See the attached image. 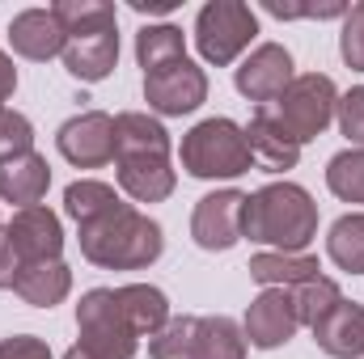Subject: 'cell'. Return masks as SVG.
Listing matches in <instances>:
<instances>
[{"mask_svg":"<svg viewBox=\"0 0 364 359\" xmlns=\"http://www.w3.org/2000/svg\"><path fill=\"white\" fill-rule=\"evenodd\" d=\"M170 321V300L161 287H93L77 304V330L93 359H132L144 334H157Z\"/></svg>","mask_w":364,"mask_h":359,"instance_id":"1","label":"cell"},{"mask_svg":"<svg viewBox=\"0 0 364 359\" xmlns=\"http://www.w3.org/2000/svg\"><path fill=\"white\" fill-rule=\"evenodd\" d=\"M114 165L119 186L136 203H161L174 194V165H170V131L140 110H123L114 118Z\"/></svg>","mask_w":364,"mask_h":359,"instance_id":"2","label":"cell"},{"mask_svg":"<svg viewBox=\"0 0 364 359\" xmlns=\"http://www.w3.org/2000/svg\"><path fill=\"white\" fill-rule=\"evenodd\" d=\"M242 237L275 245V254H305V245L318 237V203L296 182H272L246 194Z\"/></svg>","mask_w":364,"mask_h":359,"instance_id":"3","label":"cell"},{"mask_svg":"<svg viewBox=\"0 0 364 359\" xmlns=\"http://www.w3.org/2000/svg\"><path fill=\"white\" fill-rule=\"evenodd\" d=\"M81 228V254L90 258L93 267L106 270H140L153 267L166 250L161 224L149 220L144 211H136L132 203H114L110 211H102L90 224Z\"/></svg>","mask_w":364,"mask_h":359,"instance_id":"4","label":"cell"},{"mask_svg":"<svg viewBox=\"0 0 364 359\" xmlns=\"http://www.w3.org/2000/svg\"><path fill=\"white\" fill-rule=\"evenodd\" d=\"M64 26V68L77 81H106L119 64V17L110 0H60L51 9Z\"/></svg>","mask_w":364,"mask_h":359,"instance_id":"5","label":"cell"},{"mask_svg":"<svg viewBox=\"0 0 364 359\" xmlns=\"http://www.w3.org/2000/svg\"><path fill=\"white\" fill-rule=\"evenodd\" d=\"M250 144H246V127H237L233 118H203L182 136V170L191 178H242L250 174Z\"/></svg>","mask_w":364,"mask_h":359,"instance_id":"6","label":"cell"},{"mask_svg":"<svg viewBox=\"0 0 364 359\" xmlns=\"http://www.w3.org/2000/svg\"><path fill=\"white\" fill-rule=\"evenodd\" d=\"M335 106H339L335 81L322 77V72H305V77H292V85L279 93L267 110L284 123V131H288L296 144H309V140H318V136L331 127Z\"/></svg>","mask_w":364,"mask_h":359,"instance_id":"7","label":"cell"},{"mask_svg":"<svg viewBox=\"0 0 364 359\" xmlns=\"http://www.w3.org/2000/svg\"><path fill=\"white\" fill-rule=\"evenodd\" d=\"M255 34H259V17H255V9L242 4V0H212V4H203L199 17H195V47H199V55H203L208 64H216V68L233 64V60L250 47Z\"/></svg>","mask_w":364,"mask_h":359,"instance_id":"8","label":"cell"},{"mask_svg":"<svg viewBox=\"0 0 364 359\" xmlns=\"http://www.w3.org/2000/svg\"><path fill=\"white\" fill-rule=\"evenodd\" d=\"M144 101H149V110H157L166 118L191 114V110H199L208 101V77L186 55L182 60H170V64L144 72Z\"/></svg>","mask_w":364,"mask_h":359,"instance_id":"9","label":"cell"},{"mask_svg":"<svg viewBox=\"0 0 364 359\" xmlns=\"http://www.w3.org/2000/svg\"><path fill=\"white\" fill-rule=\"evenodd\" d=\"M242 211H246V194L242 190H212L195 203L191 216V237L199 250H233L242 241Z\"/></svg>","mask_w":364,"mask_h":359,"instance_id":"10","label":"cell"},{"mask_svg":"<svg viewBox=\"0 0 364 359\" xmlns=\"http://www.w3.org/2000/svg\"><path fill=\"white\" fill-rule=\"evenodd\" d=\"M64 161H73L77 170H97V165H110L114 161V118L102 114V110H85V114H73L60 136H55Z\"/></svg>","mask_w":364,"mask_h":359,"instance_id":"11","label":"cell"},{"mask_svg":"<svg viewBox=\"0 0 364 359\" xmlns=\"http://www.w3.org/2000/svg\"><path fill=\"white\" fill-rule=\"evenodd\" d=\"M4 241H9V250L17 254V263L30 267V263L60 258V250H64V228H60V216L38 203V207H21V211L9 220Z\"/></svg>","mask_w":364,"mask_h":359,"instance_id":"12","label":"cell"},{"mask_svg":"<svg viewBox=\"0 0 364 359\" xmlns=\"http://www.w3.org/2000/svg\"><path fill=\"white\" fill-rule=\"evenodd\" d=\"M296 326H301V321H296L292 292H288V287H263V292L250 300V309H246L242 334H246L250 347L275 351V347H284V343L296 334Z\"/></svg>","mask_w":364,"mask_h":359,"instance_id":"13","label":"cell"},{"mask_svg":"<svg viewBox=\"0 0 364 359\" xmlns=\"http://www.w3.org/2000/svg\"><path fill=\"white\" fill-rule=\"evenodd\" d=\"M233 85H237L242 97H250V101H259V106H272L275 97L292 85V55H288L279 43L255 47V51L242 60V68L233 72Z\"/></svg>","mask_w":364,"mask_h":359,"instance_id":"14","label":"cell"},{"mask_svg":"<svg viewBox=\"0 0 364 359\" xmlns=\"http://www.w3.org/2000/svg\"><path fill=\"white\" fill-rule=\"evenodd\" d=\"M246 144H250V161L263 174H284L301 161V144L284 131V123L275 118L267 106H259V114L246 127Z\"/></svg>","mask_w":364,"mask_h":359,"instance_id":"15","label":"cell"},{"mask_svg":"<svg viewBox=\"0 0 364 359\" xmlns=\"http://www.w3.org/2000/svg\"><path fill=\"white\" fill-rule=\"evenodd\" d=\"M9 43H13V51L21 60L43 64L51 55H64L68 38H64V26H60V17L51 9H26V13H17L9 21Z\"/></svg>","mask_w":364,"mask_h":359,"instance_id":"16","label":"cell"},{"mask_svg":"<svg viewBox=\"0 0 364 359\" xmlns=\"http://www.w3.org/2000/svg\"><path fill=\"white\" fill-rule=\"evenodd\" d=\"M314 343H318L331 359L364 355V304L339 300V304L314 326Z\"/></svg>","mask_w":364,"mask_h":359,"instance_id":"17","label":"cell"},{"mask_svg":"<svg viewBox=\"0 0 364 359\" xmlns=\"http://www.w3.org/2000/svg\"><path fill=\"white\" fill-rule=\"evenodd\" d=\"M51 186V165L38 153H21L0 161V199L17 203V207H38V199Z\"/></svg>","mask_w":364,"mask_h":359,"instance_id":"18","label":"cell"},{"mask_svg":"<svg viewBox=\"0 0 364 359\" xmlns=\"http://www.w3.org/2000/svg\"><path fill=\"white\" fill-rule=\"evenodd\" d=\"M13 292H17L26 304H34V309H55V304L73 292V270L64 267L60 258L30 263V267H21L17 283H13Z\"/></svg>","mask_w":364,"mask_h":359,"instance_id":"19","label":"cell"},{"mask_svg":"<svg viewBox=\"0 0 364 359\" xmlns=\"http://www.w3.org/2000/svg\"><path fill=\"white\" fill-rule=\"evenodd\" d=\"M186 359H246V334L233 317H199Z\"/></svg>","mask_w":364,"mask_h":359,"instance_id":"20","label":"cell"},{"mask_svg":"<svg viewBox=\"0 0 364 359\" xmlns=\"http://www.w3.org/2000/svg\"><path fill=\"white\" fill-rule=\"evenodd\" d=\"M318 275V258L309 254H255L250 258V279L263 287H301L305 279Z\"/></svg>","mask_w":364,"mask_h":359,"instance_id":"21","label":"cell"},{"mask_svg":"<svg viewBox=\"0 0 364 359\" xmlns=\"http://www.w3.org/2000/svg\"><path fill=\"white\" fill-rule=\"evenodd\" d=\"M326 254L339 270L364 275V211H348L326 233Z\"/></svg>","mask_w":364,"mask_h":359,"instance_id":"22","label":"cell"},{"mask_svg":"<svg viewBox=\"0 0 364 359\" xmlns=\"http://www.w3.org/2000/svg\"><path fill=\"white\" fill-rule=\"evenodd\" d=\"M182 55H186V38L178 26H144L136 34V60L144 72H153L170 60H182Z\"/></svg>","mask_w":364,"mask_h":359,"instance_id":"23","label":"cell"},{"mask_svg":"<svg viewBox=\"0 0 364 359\" xmlns=\"http://www.w3.org/2000/svg\"><path fill=\"white\" fill-rule=\"evenodd\" d=\"M343 300V292H339V283L335 279H326V275H314V279H305L301 287H292V304H296V321L301 326H318L335 304Z\"/></svg>","mask_w":364,"mask_h":359,"instance_id":"24","label":"cell"},{"mask_svg":"<svg viewBox=\"0 0 364 359\" xmlns=\"http://www.w3.org/2000/svg\"><path fill=\"white\" fill-rule=\"evenodd\" d=\"M114 203H123L119 194H114V186H106V182H73L68 190H64V211L77 220V224H90V220H97L102 211H110Z\"/></svg>","mask_w":364,"mask_h":359,"instance_id":"25","label":"cell"},{"mask_svg":"<svg viewBox=\"0 0 364 359\" xmlns=\"http://www.w3.org/2000/svg\"><path fill=\"white\" fill-rule=\"evenodd\" d=\"M326 186L343 203H364V148H343L326 165Z\"/></svg>","mask_w":364,"mask_h":359,"instance_id":"26","label":"cell"},{"mask_svg":"<svg viewBox=\"0 0 364 359\" xmlns=\"http://www.w3.org/2000/svg\"><path fill=\"white\" fill-rule=\"evenodd\" d=\"M199 317H170L157 334H149V355L153 359H186L191 355V334Z\"/></svg>","mask_w":364,"mask_h":359,"instance_id":"27","label":"cell"},{"mask_svg":"<svg viewBox=\"0 0 364 359\" xmlns=\"http://www.w3.org/2000/svg\"><path fill=\"white\" fill-rule=\"evenodd\" d=\"M21 153H34V127L26 114L0 106V161L21 157Z\"/></svg>","mask_w":364,"mask_h":359,"instance_id":"28","label":"cell"},{"mask_svg":"<svg viewBox=\"0 0 364 359\" xmlns=\"http://www.w3.org/2000/svg\"><path fill=\"white\" fill-rule=\"evenodd\" d=\"M339 55H343V64H348V68L364 72V0H360V4H352V9H348V17H343Z\"/></svg>","mask_w":364,"mask_h":359,"instance_id":"29","label":"cell"},{"mask_svg":"<svg viewBox=\"0 0 364 359\" xmlns=\"http://www.w3.org/2000/svg\"><path fill=\"white\" fill-rule=\"evenodd\" d=\"M335 118H339V131H343L356 148H364V85L360 89H348L339 97Z\"/></svg>","mask_w":364,"mask_h":359,"instance_id":"30","label":"cell"},{"mask_svg":"<svg viewBox=\"0 0 364 359\" xmlns=\"http://www.w3.org/2000/svg\"><path fill=\"white\" fill-rule=\"evenodd\" d=\"M272 17L288 21V17H348L352 4H288V0H267L263 4Z\"/></svg>","mask_w":364,"mask_h":359,"instance_id":"31","label":"cell"},{"mask_svg":"<svg viewBox=\"0 0 364 359\" xmlns=\"http://www.w3.org/2000/svg\"><path fill=\"white\" fill-rule=\"evenodd\" d=\"M0 359H51V347L34 334H13L0 338Z\"/></svg>","mask_w":364,"mask_h":359,"instance_id":"32","label":"cell"},{"mask_svg":"<svg viewBox=\"0 0 364 359\" xmlns=\"http://www.w3.org/2000/svg\"><path fill=\"white\" fill-rule=\"evenodd\" d=\"M17 275H21V263H17V254L9 250L4 233H0V287H13V283H17Z\"/></svg>","mask_w":364,"mask_h":359,"instance_id":"33","label":"cell"},{"mask_svg":"<svg viewBox=\"0 0 364 359\" xmlns=\"http://www.w3.org/2000/svg\"><path fill=\"white\" fill-rule=\"evenodd\" d=\"M13 89H17V68H13V60L0 51V106L13 97Z\"/></svg>","mask_w":364,"mask_h":359,"instance_id":"34","label":"cell"},{"mask_svg":"<svg viewBox=\"0 0 364 359\" xmlns=\"http://www.w3.org/2000/svg\"><path fill=\"white\" fill-rule=\"evenodd\" d=\"M132 9H136L140 17H144V13H149V17H157V13H174V9H178V0H132Z\"/></svg>","mask_w":364,"mask_h":359,"instance_id":"35","label":"cell"},{"mask_svg":"<svg viewBox=\"0 0 364 359\" xmlns=\"http://www.w3.org/2000/svg\"><path fill=\"white\" fill-rule=\"evenodd\" d=\"M64 359H93V355L85 351V347H68V351H64Z\"/></svg>","mask_w":364,"mask_h":359,"instance_id":"36","label":"cell"},{"mask_svg":"<svg viewBox=\"0 0 364 359\" xmlns=\"http://www.w3.org/2000/svg\"><path fill=\"white\" fill-rule=\"evenodd\" d=\"M0 233H4V228H0Z\"/></svg>","mask_w":364,"mask_h":359,"instance_id":"37","label":"cell"}]
</instances>
